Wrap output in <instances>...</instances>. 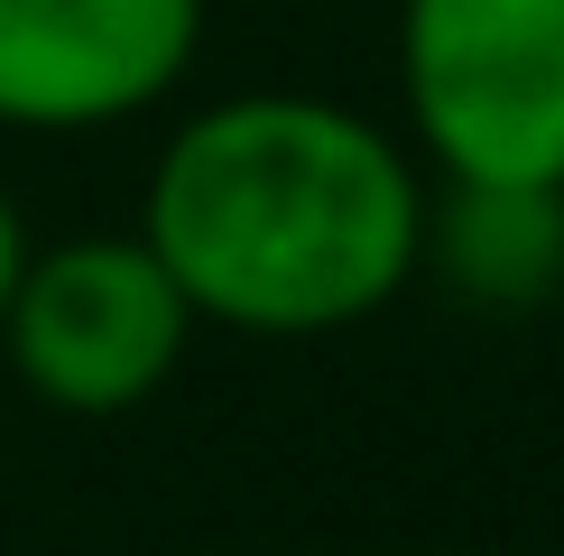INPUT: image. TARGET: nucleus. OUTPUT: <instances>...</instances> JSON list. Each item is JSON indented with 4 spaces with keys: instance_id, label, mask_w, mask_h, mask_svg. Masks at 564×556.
Here are the masks:
<instances>
[{
    "instance_id": "f257e3e1",
    "label": "nucleus",
    "mask_w": 564,
    "mask_h": 556,
    "mask_svg": "<svg viewBox=\"0 0 564 556\" xmlns=\"http://www.w3.org/2000/svg\"><path fill=\"white\" fill-rule=\"evenodd\" d=\"M139 242L195 324L269 343L343 334L408 297L426 260V168L334 93H223L158 139Z\"/></svg>"
},
{
    "instance_id": "f03ea898",
    "label": "nucleus",
    "mask_w": 564,
    "mask_h": 556,
    "mask_svg": "<svg viewBox=\"0 0 564 556\" xmlns=\"http://www.w3.org/2000/svg\"><path fill=\"white\" fill-rule=\"evenodd\" d=\"M398 111L435 185H564V0H398Z\"/></svg>"
},
{
    "instance_id": "7ed1b4c3",
    "label": "nucleus",
    "mask_w": 564,
    "mask_h": 556,
    "mask_svg": "<svg viewBox=\"0 0 564 556\" xmlns=\"http://www.w3.org/2000/svg\"><path fill=\"white\" fill-rule=\"evenodd\" d=\"M185 343H195V307L139 242V223L29 250L19 297L0 316V362L56 417H130L176 381Z\"/></svg>"
},
{
    "instance_id": "20e7f679",
    "label": "nucleus",
    "mask_w": 564,
    "mask_h": 556,
    "mask_svg": "<svg viewBox=\"0 0 564 556\" xmlns=\"http://www.w3.org/2000/svg\"><path fill=\"white\" fill-rule=\"evenodd\" d=\"M204 0H0V130L93 139L195 75Z\"/></svg>"
},
{
    "instance_id": "39448f33",
    "label": "nucleus",
    "mask_w": 564,
    "mask_h": 556,
    "mask_svg": "<svg viewBox=\"0 0 564 556\" xmlns=\"http://www.w3.org/2000/svg\"><path fill=\"white\" fill-rule=\"evenodd\" d=\"M416 269L473 307H546L564 288V185H435Z\"/></svg>"
},
{
    "instance_id": "423d86ee",
    "label": "nucleus",
    "mask_w": 564,
    "mask_h": 556,
    "mask_svg": "<svg viewBox=\"0 0 564 556\" xmlns=\"http://www.w3.org/2000/svg\"><path fill=\"white\" fill-rule=\"evenodd\" d=\"M29 214H19V195L0 185V316H10V297H19V269H29Z\"/></svg>"
}]
</instances>
